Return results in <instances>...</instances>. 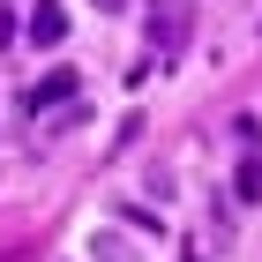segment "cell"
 Instances as JSON below:
<instances>
[{
	"label": "cell",
	"mask_w": 262,
	"mask_h": 262,
	"mask_svg": "<svg viewBox=\"0 0 262 262\" xmlns=\"http://www.w3.org/2000/svg\"><path fill=\"white\" fill-rule=\"evenodd\" d=\"M30 38H60V8H38L30 15Z\"/></svg>",
	"instance_id": "7a4b0ae2"
},
{
	"label": "cell",
	"mask_w": 262,
	"mask_h": 262,
	"mask_svg": "<svg viewBox=\"0 0 262 262\" xmlns=\"http://www.w3.org/2000/svg\"><path fill=\"white\" fill-rule=\"evenodd\" d=\"M90 255H98V262H135L120 240H113V232H98V240H90Z\"/></svg>",
	"instance_id": "6da1fadb"
},
{
	"label": "cell",
	"mask_w": 262,
	"mask_h": 262,
	"mask_svg": "<svg viewBox=\"0 0 262 262\" xmlns=\"http://www.w3.org/2000/svg\"><path fill=\"white\" fill-rule=\"evenodd\" d=\"M98 8H120V0H98Z\"/></svg>",
	"instance_id": "3957f363"
}]
</instances>
